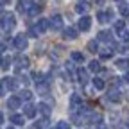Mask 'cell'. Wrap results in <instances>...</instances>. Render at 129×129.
Returning a JSON list of instances; mask_svg holds the SVG:
<instances>
[{
  "label": "cell",
  "instance_id": "6da1fadb",
  "mask_svg": "<svg viewBox=\"0 0 129 129\" xmlns=\"http://www.w3.org/2000/svg\"><path fill=\"white\" fill-rule=\"evenodd\" d=\"M0 25H2L4 30H13L16 27V18L13 14H4L2 18H0Z\"/></svg>",
  "mask_w": 129,
  "mask_h": 129
},
{
  "label": "cell",
  "instance_id": "7a4b0ae2",
  "mask_svg": "<svg viewBox=\"0 0 129 129\" xmlns=\"http://www.w3.org/2000/svg\"><path fill=\"white\" fill-rule=\"evenodd\" d=\"M79 30H90V27H91V18H90V16H81V18H79Z\"/></svg>",
  "mask_w": 129,
  "mask_h": 129
},
{
  "label": "cell",
  "instance_id": "3957f363",
  "mask_svg": "<svg viewBox=\"0 0 129 129\" xmlns=\"http://www.w3.org/2000/svg\"><path fill=\"white\" fill-rule=\"evenodd\" d=\"M50 29L52 30H61L63 29V18L59 14H54L52 18H50Z\"/></svg>",
  "mask_w": 129,
  "mask_h": 129
},
{
  "label": "cell",
  "instance_id": "277c9868",
  "mask_svg": "<svg viewBox=\"0 0 129 129\" xmlns=\"http://www.w3.org/2000/svg\"><path fill=\"white\" fill-rule=\"evenodd\" d=\"M13 43H14V47L18 48V50H23V48H27V38H25L23 34H18V36L13 40Z\"/></svg>",
  "mask_w": 129,
  "mask_h": 129
},
{
  "label": "cell",
  "instance_id": "5b68a950",
  "mask_svg": "<svg viewBox=\"0 0 129 129\" xmlns=\"http://www.w3.org/2000/svg\"><path fill=\"white\" fill-rule=\"evenodd\" d=\"M32 6H34V2H32V0H20L18 11H20V13H29Z\"/></svg>",
  "mask_w": 129,
  "mask_h": 129
},
{
  "label": "cell",
  "instance_id": "8992f818",
  "mask_svg": "<svg viewBox=\"0 0 129 129\" xmlns=\"http://www.w3.org/2000/svg\"><path fill=\"white\" fill-rule=\"evenodd\" d=\"M111 18H113V11H104V13L97 14V20H99L101 23H108Z\"/></svg>",
  "mask_w": 129,
  "mask_h": 129
},
{
  "label": "cell",
  "instance_id": "52a82bcc",
  "mask_svg": "<svg viewBox=\"0 0 129 129\" xmlns=\"http://www.w3.org/2000/svg\"><path fill=\"white\" fill-rule=\"evenodd\" d=\"M14 64H16V70H22V68H27L29 67V57H16L14 59Z\"/></svg>",
  "mask_w": 129,
  "mask_h": 129
},
{
  "label": "cell",
  "instance_id": "ba28073f",
  "mask_svg": "<svg viewBox=\"0 0 129 129\" xmlns=\"http://www.w3.org/2000/svg\"><path fill=\"white\" fill-rule=\"evenodd\" d=\"M36 111H38V108H36V106L27 104V106L23 108V115H25V117H29V118H34V117H36Z\"/></svg>",
  "mask_w": 129,
  "mask_h": 129
},
{
  "label": "cell",
  "instance_id": "9c48e42d",
  "mask_svg": "<svg viewBox=\"0 0 129 129\" xmlns=\"http://www.w3.org/2000/svg\"><path fill=\"white\" fill-rule=\"evenodd\" d=\"M77 34H79V32H77L74 27H68L67 30H63V38H64V40H75Z\"/></svg>",
  "mask_w": 129,
  "mask_h": 129
},
{
  "label": "cell",
  "instance_id": "30bf717a",
  "mask_svg": "<svg viewBox=\"0 0 129 129\" xmlns=\"http://www.w3.org/2000/svg\"><path fill=\"white\" fill-rule=\"evenodd\" d=\"M22 99H20V97H9V101H7V108L9 109H18L20 108V102Z\"/></svg>",
  "mask_w": 129,
  "mask_h": 129
},
{
  "label": "cell",
  "instance_id": "8fae6325",
  "mask_svg": "<svg viewBox=\"0 0 129 129\" xmlns=\"http://www.w3.org/2000/svg\"><path fill=\"white\" fill-rule=\"evenodd\" d=\"M38 111L41 113L43 117H48V115L52 113V108L48 106V104H45V102H40V104H38Z\"/></svg>",
  "mask_w": 129,
  "mask_h": 129
},
{
  "label": "cell",
  "instance_id": "7c38bea8",
  "mask_svg": "<svg viewBox=\"0 0 129 129\" xmlns=\"http://www.w3.org/2000/svg\"><path fill=\"white\" fill-rule=\"evenodd\" d=\"M108 101H111V102H120V101H122L120 91H118V90H111V91L108 93Z\"/></svg>",
  "mask_w": 129,
  "mask_h": 129
},
{
  "label": "cell",
  "instance_id": "4fadbf2b",
  "mask_svg": "<svg viewBox=\"0 0 129 129\" xmlns=\"http://www.w3.org/2000/svg\"><path fill=\"white\" fill-rule=\"evenodd\" d=\"M9 120H11L13 124H16V125H23L25 117H23V115H18V113H14V115H11V117H9Z\"/></svg>",
  "mask_w": 129,
  "mask_h": 129
},
{
  "label": "cell",
  "instance_id": "5bb4252c",
  "mask_svg": "<svg viewBox=\"0 0 129 129\" xmlns=\"http://www.w3.org/2000/svg\"><path fill=\"white\" fill-rule=\"evenodd\" d=\"M38 30L40 32H45V30H48V27H50V20H45V18H41L40 22H38Z\"/></svg>",
  "mask_w": 129,
  "mask_h": 129
},
{
  "label": "cell",
  "instance_id": "9a60e30c",
  "mask_svg": "<svg viewBox=\"0 0 129 129\" xmlns=\"http://www.w3.org/2000/svg\"><path fill=\"white\" fill-rule=\"evenodd\" d=\"M77 79H79L81 84H86V83H88V72H86L84 68H81V70L77 72Z\"/></svg>",
  "mask_w": 129,
  "mask_h": 129
},
{
  "label": "cell",
  "instance_id": "2e32d148",
  "mask_svg": "<svg viewBox=\"0 0 129 129\" xmlns=\"http://www.w3.org/2000/svg\"><path fill=\"white\" fill-rule=\"evenodd\" d=\"M88 9H90V4L88 2H79L75 6V11L77 13H88Z\"/></svg>",
  "mask_w": 129,
  "mask_h": 129
},
{
  "label": "cell",
  "instance_id": "e0dca14e",
  "mask_svg": "<svg viewBox=\"0 0 129 129\" xmlns=\"http://www.w3.org/2000/svg\"><path fill=\"white\" fill-rule=\"evenodd\" d=\"M97 38H99V40H104V41H108V43H109L113 36H111V32H109V30H101V32H99V36H97Z\"/></svg>",
  "mask_w": 129,
  "mask_h": 129
},
{
  "label": "cell",
  "instance_id": "ac0fdd59",
  "mask_svg": "<svg viewBox=\"0 0 129 129\" xmlns=\"http://www.w3.org/2000/svg\"><path fill=\"white\" fill-rule=\"evenodd\" d=\"M70 102H72V108H75V106H81V95L79 93H72V97H70Z\"/></svg>",
  "mask_w": 129,
  "mask_h": 129
},
{
  "label": "cell",
  "instance_id": "d6986e66",
  "mask_svg": "<svg viewBox=\"0 0 129 129\" xmlns=\"http://www.w3.org/2000/svg\"><path fill=\"white\" fill-rule=\"evenodd\" d=\"M70 57H72V61H74V63H83V61H84V56L81 54V52H77V50H75V52H72V54H70Z\"/></svg>",
  "mask_w": 129,
  "mask_h": 129
},
{
  "label": "cell",
  "instance_id": "ffe728a7",
  "mask_svg": "<svg viewBox=\"0 0 129 129\" xmlns=\"http://www.w3.org/2000/svg\"><path fill=\"white\" fill-rule=\"evenodd\" d=\"M47 125H48V117H43L40 122H36V124H34V127H36V129H45Z\"/></svg>",
  "mask_w": 129,
  "mask_h": 129
},
{
  "label": "cell",
  "instance_id": "44dd1931",
  "mask_svg": "<svg viewBox=\"0 0 129 129\" xmlns=\"http://www.w3.org/2000/svg\"><path fill=\"white\" fill-rule=\"evenodd\" d=\"M117 67L120 70H129V59H118L117 61Z\"/></svg>",
  "mask_w": 129,
  "mask_h": 129
},
{
  "label": "cell",
  "instance_id": "7402d4cb",
  "mask_svg": "<svg viewBox=\"0 0 129 129\" xmlns=\"http://www.w3.org/2000/svg\"><path fill=\"white\" fill-rule=\"evenodd\" d=\"M93 86H95V90H104L106 84H104V81H102L101 77H95V79H93Z\"/></svg>",
  "mask_w": 129,
  "mask_h": 129
},
{
  "label": "cell",
  "instance_id": "603a6c76",
  "mask_svg": "<svg viewBox=\"0 0 129 129\" xmlns=\"http://www.w3.org/2000/svg\"><path fill=\"white\" fill-rule=\"evenodd\" d=\"M88 70H90V72H99V70H102V68H101V63L93 59V61L90 63V67H88Z\"/></svg>",
  "mask_w": 129,
  "mask_h": 129
},
{
  "label": "cell",
  "instance_id": "cb8c5ba5",
  "mask_svg": "<svg viewBox=\"0 0 129 129\" xmlns=\"http://www.w3.org/2000/svg\"><path fill=\"white\" fill-rule=\"evenodd\" d=\"M4 83H6V86H7L9 90H16V88H18V83H16V79H6Z\"/></svg>",
  "mask_w": 129,
  "mask_h": 129
},
{
  "label": "cell",
  "instance_id": "d4e9b609",
  "mask_svg": "<svg viewBox=\"0 0 129 129\" xmlns=\"http://www.w3.org/2000/svg\"><path fill=\"white\" fill-rule=\"evenodd\" d=\"M20 99H22V101H30V99H32V91H30V90H22Z\"/></svg>",
  "mask_w": 129,
  "mask_h": 129
},
{
  "label": "cell",
  "instance_id": "484cf974",
  "mask_svg": "<svg viewBox=\"0 0 129 129\" xmlns=\"http://www.w3.org/2000/svg\"><path fill=\"white\" fill-rule=\"evenodd\" d=\"M41 9H43L41 6H36V4H34V6H32V7H30V11H29V14H30V16H36L38 13H41Z\"/></svg>",
  "mask_w": 129,
  "mask_h": 129
},
{
  "label": "cell",
  "instance_id": "4316f807",
  "mask_svg": "<svg viewBox=\"0 0 129 129\" xmlns=\"http://www.w3.org/2000/svg\"><path fill=\"white\" fill-rule=\"evenodd\" d=\"M111 56H113V48H106V50L101 52V57H102V59H109Z\"/></svg>",
  "mask_w": 129,
  "mask_h": 129
},
{
  "label": "cell",
  "instance_id": "83f0119b",
  "mask_svg": "<svg viewBox=\"0 0 129 129\" xmlns=\"http://www.w3.org/2000/svg\"><path fill=\"white\" fill-rule=\"evenodd\" d=\"M88 48H90L91 52H99V43H97L95 40H91V41L88 43Z\"/></svg>",
  "mask_w": 129,
  "mask_h": 129
},
{
  "label": "cell",
  "instance_id": "f1b7e54d",
  "mask_svg": "<svg viewBox=\"0 0 129 129\" xmlns=\"http://www.w3.org/2000/svg\"><path fill=\"white\" fill-rule=\"evenodd\" d=\"M124 25H125V23H124V20H117L115 23H113L115 30H118V32H122V30H124Z\"/></svg>",
  "mask_w": 129,
  "mask_h": 129
},
{
  "label": "cell",
  "instance_id": "f546056e",
  "mask_svg": "<svg viewBox=\"0 0 129 129\" xmlns=\"http://www.w3.org/2000/svg\"><path fill=\"white\" fill-rule=\"evenodd\" d=\"M120 13L124 16H129V6L127 4H120Z\"/></svg>",
  "mask_w": 129,
  "mask_h": 129
},
{
  "label": "cell",
  "instance_id": "4dcf8cb0",
  "mask_svg": "<svg viewBox=\"0 0 129 129\" xmlns=\"http://www.w3.org/2000/svg\"><path fill=\"white\" fill-rule=\"evenodd\" d=\"M56 129H70V124L64 122V120H61V122H57V127Z\"/></svg>",
  "mask_w": 129,
  "mask_h": 129
},
{
  "label": "cell",
  "instance_id": "1f68e13d",
  "mask_svg": "<svg viewBox=\"0 0 129 129\" xmlns=\"http://www.w3.org/2000/svg\"><path fill=\"white\" fill-rule=\"evenodd\" d=\"M118 50H120L122 54H124V52H129V47H127V45H120V47H118Z\"/></svg>",
  "mask_w": 129,
  "mask_h": 129
},
{
  "label": "cell",
  "instance_id": "d6a6232c",
  "mask_svg": "<svg viewBox=\"0 0 129 129\" xmlns=\"http://www.w3.org/2000/svg\"><path fill=\"white\" fill-rule=\"evenodd\" d=\"M6 83H0V97H2V95H6Z\"/></svg>",
  "mask_w": 129,
  "mask_h": 129
},
{
  "label": "cell",
  "instance_id": "836d02e7",
  "mask_svg": "<svg viewBox=\"0 0 129 129\" xmlns=\"http://www.w3.org/2000/svg\"><path fill=\"white\" fill-rule=\"evenodd\" d=\"M9 64H11V61H9V59H6V61H2V67H4L6 70L9 68Z\"/></svg>",
  "mask_w": 129,
  "mask_h": 129
},
{
  "label": "cell",
  "instance_id": "e575fe53",
  "mask_svg": "<svg viewBox=\"0 0 129 129\" xmlns=\"http://www.w3.org/2000/svg\"><path fill=\"white\" fill-rule=\"evenodd\" d=\"M124 81H125V83H129V70L125 72V75H124Z\"/></svg>",
  "mask_w": 129,
  "mask_h": 129
},
{
  "label": "cell",
  "instance_id": "d590c367",
  "mask_svg": "<svg viewBox=\"0 0 129 129\" xmlns=\"http://www.w3.org/2000/svg\"><path fill=\"white\" fill-rule=\"evenodd\" d=\"M4 50H6V45H4V43H0V54H2Z\"/></svg>",
  "mask_w": 129,
  "mask_h": 129
},
{
  "label": "cell",
  "instance_id": "8d00e7d4",
  "mask_svg": "<svg viewBox=\"0 0 129 129\" xmlns=\"http://www.w3.org/2000/svg\"><path fill=\"white\" fill-rule=\"evenodd\" d=\"M4 122V115H2V111H0V124Z\"/></svg>",
  "mask_w": 129,
  "mask_h": 129
},
{
  "label": "cell",
  "instance_id": "74e56055",
  "mask_svg": "<svg viewBox=\"0 0 129 129\" xmlns=\"http://www.w3.org/2000/svg\"><path fill=\"white\" fill-rule=\"evenodd\" d=\"M102 2H104V0H97V2H95V4H102Z\"/></svg>",
  "mask_w": 129,
  "mask_h": 129
},
{
  "label": "cell",
  "instance_id": "f35d334b",
  "mask_svg": "<svg viewBox=\"0 0 129 129\" xmlns=\"http://www.w3.org/2000/svg\"><path fill=\"white\" fill-rule=\"evenodd\" d=\"M0 2H2V4H7V2H9V0H0Z\"/></svg>",
  "mask_w": 129,
  "mask_h": 129
},
{
  "label": "cell",
  "instance_id": "ab89813d",
  "mask_svg": "<svg viewBox=\"0 0 129 129\" xmlns=\"http://www.w3.org/2000/svg\"><path fill=\"white\" fill-rule=\"evenodd\" d=\"M2 7H4V4H2V2H0V13H2Z\"/></svg>",
  "mask_w": 129,
  "mask_h": 129
},
{
  "label": "cell",
  "instance_id": "60d3db41",
  "mask_svg": "<svg viewBox=\"0 0 129 129\" xmlns=\"http://www.w3.org/2000/svg\"><path fill=\"white\" fill-rule=\"evenodd\" d=\"M0 64H2V57H0Z\"/></svg>",
  "mask_w": 129,
  "mask_h": 129
},
{
  "label": "cell",
  "instance_id": "b9f144b4",
  "mask_svg": "<svg viewBox=\"0 0 129 129\" xmlns=\"http://www.w3.org/2000/svg\"><path fill=\"white\" fill-rule=\"evenodd\" d=\"M9 129H13V127H9Z\"/></svg>",
  "mask_w": 129,
  "mask_h": 129
},
{
  "label": "cell",
  "instance_id": "7bdbcfd3",
  "mask_svg": "<svg viewBox=\"0 0 129 129\" xmlns=\"http://www.w3.org/2000/svg\"><path fill=\"white\" fill-rule=\"evenodd\" d=\"M117 2H118V0H117Z\"/></svg>",
  "mask_w": 129,
  "mask_h": 129
}]
</instances>
